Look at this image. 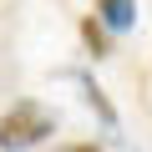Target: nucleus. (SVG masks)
I'll return each mask as SVG.
<instances>
[{"instance_id": "f257e3e1", "label": "nucleus", "mask_w": 152, "mask_h": 152, "mask_svg": "<svg viewBox=\"0 0 152 152\" xmlns=\"http://www.w3.org/2000/svg\"><path fill=\"white\" fill-rule=\"evenodd\" d=\"M51 127L56 122H51V112L41 102H15L5 117H0V147H5V152H26V147L46 142Z\"/></svg>"}, {"instance_id": "f03ea898", "label": "nucleus", "mask_w": 152, "mask_h": 152, "mask_svg": "<svg viewBox=\"0 0 152 152\" xmlns=\"http://www.w3.org/2000/svg\"><path fill=\"white\" fill-rule=\"evenodd\" d=\"M91 15H96L107 31H132V20H137V0H96Z\"/></svg>"}, {"instance_id": "7ed1b4c3", "label": "nucleus", "mask_w": 152, "mask_h": 152, "mask_svg": "<svg viewBox=\"0 0 152 152\" xmlns=\"http://www.w3.org/2000/svg\"><path fill=\"white\" fill-rule=\"evenodd\" d=\"M81 91H86V102H91V107H96V117H102V122H107V127H117V107H112V102H107V96H102V86H96V81H91V76H81Z\"/></svg>"}, {"instance_id": "20e7f679", "label": "nucleus", "mask_w": 152, "mask_h": 152, "mask_svg": "<svg viewBox=\"0 0 152 152\" xmlns=\"http://www.w3.org/2000/svg\"><path fill=\"white\" fill-rule=\"evenodd\" d=\"M81 41H86L91 56H107V26H102L96 15H81Z\"/></svg>"}, {"instance_id": "39448f33", "label": "nucleus", "mask_w": 152, "mask_h": 152, "mask_svg": "<svg viewBox=\"0 0 152 152\" xmlns=\"http://www.w3.org/2000/svg\"><path fill=\"white\" fill-rule=\"evenodd\" d=\"M66 152H102V147H96V142H71Z\"/></svg>"}]
</instances>
